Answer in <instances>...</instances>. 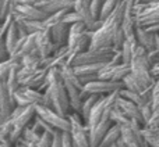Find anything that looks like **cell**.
I'll list each match as a JSON object with an SVG mask.
<instances>
[{
  "label": "cell",
  "mask_w": 159,
  "mask_h": 147,
  "mask_svg": "<svg viewBox=\"0 0 159 147\" xmlns=\"http://www.w3.org/2000/svg\"><path fill=\"white\" fill-rule=\"evenodd\" d=\"M50 36H52L53 43L57 46V49L69 46L70 25L64 24V22H60V24L52 27L50 28Z\"/></svg>",
  "instance_id": "17"
},
{
  "label": "cell",
  "mask_w": 159,
  "mask_h": 147,
  "mask_svg": "<svg viewBox=\"0 0 159 147\" xmlns=\"http://www.w3.org/2000/svg\"><path fill=\"white\" fill-rule=\"evenodd\" d=\"M119 0H106L103 4V7H102V13H101V17H99V19H102V21H105V19H107L110 15L113 14V11L116 10V7H117L119 4Z\"/></svg>",
  "instance_id": "31"
},
{
  "label": "cell",
  "mask_w": 159,
  "mask_h": 147,
  "mask_svg": "<svg viewBox=\"0 0 159 147\" xmlns=\"http://www.w3.org/2000/svg\"><path fill=\"white\" fill-rule=\"evenodd\" d=\"M48 83H49V92L52 96V103H53V110L57 114L63 115V117H69L73 114V108L70 104L69 93L64 86V81L61 78L60 68H52L48 72Z\"/></svg>",
  "instance_id": "1"
},
{
  "label": "cell",
  "mask_w": 159,
  "mask_h": 147,
  "mask_svg": "<svg viewBox=\"0 0 159 147\" xmlns=\"http://www.w3.org/2000/svg\"><path fill=\"white\" fill-rule=\"evenodd\" d=\"M113 147H129V146H127V143L123 140V137H120V139L117 140V143H116Z\"/></svg>",
  "instance_id": "48"
},
{
  "label": "cell",
  "mask_w": 159,
  "mask_h": 147,
  "mask_svg": "<svg viewBox=\"0 0 159 147\" xmlns=\"http://www.w3.org/2000/svg\"><path fill=\"white\" fill-rule=\"evenodd\" d=\"M121 137V126L120 125H112V128L105 135L103 140L101 142L99 147H113L117 143V140Z\"/></svg>",
  "instance_id": "22"
},
{
  "label": "cell",
  "mask_w": 159,
  "mask_h": 147,
  "mask_svg": "<svg viewBox=\"0 0 159 147\" xmlns=\"http://www.w3.org/2000/svg\"><path fill=\"white\" fill-rule=\"evenodd\" d=\"M99 99H101V96H98V94H89L84 100V104H82V108H81L80 115H81V118H82V121H84L85 125H88V122H89L91 111H92L93 106L96 104V101H98Z\"/></svg>",
  "instance_id": "23"
},
{
  "label": "cell",
  "mask_w": 159,
  "mask_h": 147,
  "mask_svg": "<svg viewBox=\"0 0 159 147\" xmlns=\"http://www.w3.org/2000/svg\"><path fill=\"white\" fill-rule=\"evenodd\" d=\"M131 75L138 81V83L145 89L155 83V79L151 75V64L148 61V50L138 44L134 50L131 61Z\"/></svg>",
  "instance_id": "2"
},
{
  "label": "cell",
  "mask_w": 159,
  "mask_h": 147,
  "mask_svg": "<svg viewBox=\"0 0 159 147\" xmlns=\"http://www.w3.org/2000/svg\"><path fill=\"white\" fill-rule=\"evenodd\" d=\"M143 133H144V137H145L149 147H159V129L144 128Z\"/></svg>",
  "instance_id": "30"
},
{
  "label": "cell",
  "mask_w": 159,
  "mask_h": 147,
  "mask_svg": "<svg viewBox=\"0 0 159 147\" xmlns=\"http://www.w3.org/2000/svg\"><path fill=\"white\" fill-rule=\"evenodd\" d=\"M116 50L115 49H102V50H88L81 54H75L71 61V67L87 65V64H99L109 63L113 58Z\"/></svg>",
  "instance_id": "3"
},
{
  "label": "cell",
  "mask_w": 159,
  "mask_h": 147,
  "mask_svg": "<svg viewBox=\"0 0 159 147\" xmlns=\"http://www.w3.org/2000/svg\"><path fill=\"white\" fill-rule=\"evenodd\" d=\"M36 115L41 117L45 122H48L49 125H52L53 128H56L60 132H71V124L69 121V117H63V115L57 114L53 108H48V107L38 104L35 106Z\"/></svg>",
  "instance_id": "5"
},
{
  "label": "cell",
  "mask_w": 159,
  "mask_h": 147,
  "mask_svg": "<svg viewBox=\"0 0 159 147\" xmlns=\"http://www.w3.org/2000/svg\"><path fill=\"white\" fill-rule=\"evenodd\" d=\"M106 96H101V99H99L98 101H96V104L93 106L92 111H91V115H89V122H88V128H91V126L96 125V124L99 122V121L102 120V118L105 117V114H106Z\"/></svg>",
  "instance_id": "18"
},
{
  "label": "cell",
  "mask_w": 159,
  "mask_h": 147,
  "mask_svg": "<svg viewBox=\"0 0 159 147\" xmlns=\"http://www.w3.org/2000/svg\"><path fill=\"white\" fill-rule=\"evenodd\" d=\"M123 85H124V89H129V90L135 92V93H141L144 90V87L138 83V81L131 75V74H130V75H127L126 78H124Z\"/></svg>",
  "instance_id": "33"
},
{
  "label": "cell",
  "mask_w": 159,
  "mask_h": 147,
  "mask_svg": "<svg viewBox=\"0 0 159 147\" xmlns=\"http://www.w3.org/2000/svg\"><path fill=\"white\" fill-rule=\"evenodd\" d=\"M35 49H36V33H31V35H28L27 38L20 39L16 50H14L13 54H11V58L21 61L25 56L32 53Z\"/></svg>",
  "instance_id": "14"
},
{
  "label": "cell",
  "mask_w": 159,
  "mask_h": 147,
  "mask_svg": "<svg viewBox=\"0 0 159 147\" xmlns=\"http://www.w3.org/2000/svg\"><path fill=\"white\" fill-rule=\"evenodd\" d=\"M21 67L22 65H17V67H14V68H11L10 74H8V78L4 81L6 82V86H7V89H8V92H10L13 96H14V93H16L20 87H21L20 78H18V71H20V68H21Z\"/></svg>",
  "instance_id": "24"
},
{
  "label": "cell",
  "mask_w": 159,
  "mask_h": 147,
  "mask_svg": "<svg viewBox=\"0 0 159 147\" xmlns=\"http://www.w3.org/2000/svg\"><path fill=\"white\" fill-rule=\"evenodd\" d=\"M140 108H141V114H143V118H144V122H145V125H147V124H148V121L152 118V114H154L152 101H148V103H145L144 106H141Z\"/></svg>",
  "instance_id": "39"
},
{
  "label": "cell",
  "mask_w": 159,
  "mask_h": 147,
  "mask_svg": "<svg viewBox=\"0 0 159 147\" xmlns=\"http://www.w3.org/2000/svg\"><path fill=\"white\" fill-rule=\"evenodd\" d=\"M2 39H4V43H6V47H7L8 53H10V57L11 54H13V52L16 50L17 44H18L20 42V33H18V28H17V24L16 21L13 22V24L10 25V28H8V31L6 32V35L3 36Z\"/></svg>",
  "instance_id": "21"
},
{
  "label": "cell",
  "mask_w": 159,
  "mask_h": 147,
  "mask_svg": "<svg viewBox=\"0 0 159 147\" xmlns=\"http://www.w3.org/2000/svg\"><path fill=\"white\" fill-rule=\"evenodd\" d=\"M124 87L123 82H116V81H93L91 83H87L84 90L89 94H98V96H109L113 93H119Z\"/></svg>",
  "instance_id": "6"
},
{
  "label": "cell",
  "mask_w": 159,
  "mask_h": 147,
  "mask_svg": "<svg viewBox=\"0 0 159 147\" xmlns=\"http://www.w3.org/2000/svg\"><path fill=\"white\" fill-rule=\"evenodd\" d=\"M135 36H137V42L140 46L147 49L148 52L155 50V42H157V35L149 33L145 28H137L135 31Z\"/></svg>",
  "instance_id": "20"
},
{
  "label": "cell",
  "mask_w": 159,
  "mask_h": 147,
  "mask_svg": "<svg viewBox=\"0 0 159 147\" xmlns=\"http://www.w3.org/2000/svg\"><path fill=\"white\" fill-rule=\"evenodd\" d=\"M126 35H124L123 29H121V27L117 29V32L115 33V38H113V49L116 50V52H120L121 49H123V44L124 42H126Z\"/></svg>",
  "instance_id": "35"
},
{
  "label": "cell",
  "mask_w": 159,
  "mask_h": 147,
  "mask_svg": "<svg viewBox=\"0 0 159 147\" xmlns=\"http://www.w3.org/2000/svg\"><path fill=\"white\" fill-rule=\"evenodd\" d=\"M117 108H120L121 111H123V114L126 115L129 120L137 121V122H140L141 125L145 128V122H144V118H143V114H141L140 106H137L135 103H133V101L127 100V99H124V97H120V94H119Z\"/></svg>",
  "instance_id": "13"
},
{
  "label": "cell",
  "mask_w": 159,
  "mask_h": 147,
  "mask_svg": "<svg viewBox=\"0 0 159 147\" xmlns=\"http://www.w3.org/2000/svg\"><path fill=\"white\" fill-rule=\"evenodd\" d=\"M52 147H63V143H61V132L60 131H59L55 135V137H53Z\"/></svg>",
  "instance_id": "43"
},
{
  "label": "cell",
  "mask_w": 159,
  "mask_h": 147,
  "mask_svg": "<svg viewBox=\"0 0 159 147\" xmlns=\"http://www.w3.org/2000/svg\"><path fill=\"white\" fill-rule=\"evenodd\" d=\"M69 121L71 124V132L70 133H71L74 147H92L89 131L82 121L81 115L78 112H73L69 115Z\"/></svg>",
  "instance_id": "4"
},
{
  "label": "cell",
  "mask_w": 159,
  "mask_h": 147,
  "mask_svg": "<svg viewBox=\"0 0 159 147\" xmlns=\"http://www.w3.org/2000/svg\"><path fill=\"white\" fill-rule=\"evenodd\" d=\"M131 74V65L130 64H119L113 65L112 63H106L105 67L99 72V79L102 81H116L123 82L127 75Z\"/></svg>",
  "instance_id": "7"
},
{
  "label": "cell",
  "mask_w": 159,
  "mask_h": 147,
  "mask_svg": "<svg viewBox=\"0 0 159 147\" xmlns=\"http://www.w3.org/2000/svg\"><path fill=\"white\" fill-rule=\"evenodd\" d=\"M92 38H93V32H91L89 29L87 32H84L82 35L73 38L69 40V47L74 54H81L85 53L91 49V43H92Z\"/></svg>",
  "instance_id": "16"
},
{
  "label": "cell",
  "mask_w": 159,
  "mask_h": 147,
  "mask_svg": "<svg viewBox=\"0 0 159 147\" xmlns=\"http://www.w3.org/2000/svg\"><path fill=\"white\" fill-rule=\"evenodd\" d=\"M106 63H99V64H87V65H80L74 67V71L80 78V81L84 85L91 83L93 81L99 79V72L105 67Z\"/></svg>",
  "instance_id": "11"
},
{
  "label": "cell",
  "mask_w": 159,
  "mask_h": 147,
  "mask_svg": "<svg viewBox=\"0 0 159 147\" xmlns=\"http://www.w3.org/2000/svg\"><path fill=\"white\" fill-rule=\"evenodd\" d=\"M14 147H16V146H14Z\"/></svg>",
  "instance_id": "51"
},
{
  "label": "cell",
  "mask_w": 159,
  "mask_h": 147,
  "mask_svg": "<svg viewBox=\"0 0 159 147\" xmlns=\"http://www.w3.org/2000/svg\"><path fill=\"white\" fill-rule=\"evenodd\" d=\"M82 21V18H81V15L77 13L75 10H70V11H67V14H66V17H64V19H63V22L64 24H67V25H74V24H77V22H81Z\"/></svg>",
  "instance_id": "38"
},
{
  "label": "cell",
  "mask_w": 159,
  "mask_h": 147,
  "mask_svg": "<svg viewBox=\"0 0 159 147\" xmlns=\"http://www.w3.org/2000/svg\"><path fill=\"white\" fill-rule=\"evenodd\" d=\"M36 117V110L35 106H30V107H21L17 106L14 108L13 114H11L10 120L13 121V125L16 129H21L24 131L31 122L32 120Z\"/></svg>",
  "instance_id": "9"
},
{
  "label": "cell",
  "mask_w": 159,
  "mask_h": 147,
  "mask_svg": "<svg viewBox=\"0 0 159 147\" xmlns=\"http://www.w3.org/2000/svg\"><path fill=\"white\" fill-rule=\"evenodd\" d=\"M13 14L20 15L21 18L28 19V21H45L49 17L46 13H43L41 8L34 4H17Z\"/></svg>",
  "instance_id": "12"
},
{
  "label": "cell",
  "mask_w": 159,
  "mask_h": 147,
  "mask_svg": "<svg viewBox=\"0 0 159 147\" xmlns=\"http://www.w3.org/2000/svg\"><path fill=\"white\" fill-rule=\"evenodd\" d=\"M42 135H43V133H39V132L34 131V129L31 128L30 125H28L27 128L24 129V133H22V139H25L27 142H30V143H38Z\"/></svg>",
  "instance_id": "34"
},
{
  "label": "cell",
  "mask_w": 159,
  "mask_h": 147,
  "mask_svg": "<svg viewBox=\"0 0 159 147\" xmlns=\"http://www.w3.org/2000/svg\"><path fill=\"white\" fill-rule=\"evenodd\" d=\"M61 143H63V147H74L70 132H61Z\"/></svg>",
  "instance_id": "41"
},
{
  "label": "cell",
  "mask_w": 159,
  "mask_h": 147,
  "mask_svg": "<svg viewBox=\"0 0 159 147\" xmlns=\"http://www.w3.org/2000/svg\"><path fill=\"white\" fill-rule=\"evenodd\" d=\"M74 10L81 15L82 21L87 24L88 29H89L91 25L95 21L92 17V13H91V0H75Z\"/></svg>",
  "instance_id": "19"
},
{
  "label": "cell",
  "mask_w": 159,
  "mask_h": 147,
  "mask_svg": "<svg viewBox=\"0 0 159 147\" xmlns=\"http://www.w3.org/2000/svg\"><path fill=\"white\" fill-rule=\"evenodd\" d=\"M74 4L75 0H45L39 3L36 7H39L43 13L50 15L61 10H74Z\"/></svg>",
  "instance_id": "15"
},
{
  "label": "cell",
  "mask_w": 159,
  "mask_h": 147,
  "mask_svg": "<svg viewBox=\"0 0 159 147\" xmlns=\"http://www.w3.org/2000/svg\"><path fill=\"white\" fill-rule=\"evenodd\" d=\"M119 94H120V97H124V99H127V100H130V101H133V103H135L137 106H144L145 103H148V101H145L144 100V97L141 96V93H135V92H131V90H129V89H121L120 92H119Z\"/></svg>",
  "instance_id": "27"
},
{
  "label": "cell",
  "mask_w": 159,
  "mask_h": 147,
  "mask_svg": "<svg viewBox=\"0 0 159 147\" xmlns=\"http://www.w3.org/2000/svg\"><path fill=\"white\" fill-rule=\"evenodd\" d=\"M105 2L106 0H91V13H92L93 19H99Z\"/></svg>",
  "instance_id": "37"
},
{
  "label": "cell",
  "mask_w": 159,
  "mask_h": 147,
  "mask_svg": "<svg viewBox=\"0 0 159 147\" xmlns=\"http://www.w3.org/2000/svg\"><path fill=\"white\" fill-rule=\"evenodd\" d=\"M17 65H21V61L14 60V58H11V57L6 61H2V64H0V81L4 82L6 79L8 78V74H10L11 68H14V67H17Z\"/></svg>",
  "instance_id": "26"
},
{
  "label": "cell",
  "mask_w": 159,
  "mask_h": 147,
  "mask_svg": "<svg viewBox=\"0 0 159 147\" xmlns=\"http://www.w3.org/2000/svg\"><path fill=\"white\" fill-rule=\"evenodd\" d=\"M110 120H112L113 125H120V126L129 125V124L131 122V120H129V118L123 114V111H121L120 108H117V107H115V108L112 110V112H110Z\"/></svg>",
  "instance_id": "28"
},
{
  "label": "cell",
  "mask_w": 159,
  "mask_h": 147,
  "mask_svg": "<svg viewBox=\"0 0 159 147\" xmlns=\"http://www.w3.org/2000/svg\"><path fill=\"white\" fill-rule=\"evenodd\" d=\"M11 2H13V0H11Z\"/></svg>",
  "instance_id": "50"
},
{
  "label": "cell",
  "mask_w": 159,
  "mask_h": 147,
  "mask_svg": "<svg viewBox=\"0 0 159 147\" xmlns=\"http://www.w3.org/2000/svg\"><path fill=\"white\" fill-rule=\"evenodd\" d=\"M45 2V0H21L18 4H34V6H38L39 3Z\"/></svg>",
  "instance_id": "47"
},
{
  "label": "cell",
  "mask_w": 159,
  "mask_h": 147,
  "mask_svg": "<svg viewBox=\"0 0 159 147\" xmlns=\"http://www.w3.org/2000/svg\"><path fill=\"white\" fill-rule=\"evenodd\" d=\"M16 107L17 103L14 100V96L8 92L6 82L0 81V124L10 120Z\"/></svg>",
  "instance_id": "8"
},
{
  "label": "cell",
  "mask_w": 159,
  "mask_h": 147,
  "mask_svg": "<svg viewBox=\"0 0 159 147\" xmlns=\"http://www.w3.org/2000/svg\"><path fill=\"white\" fill-rule=\"evenodd\" d=\"M53 137H55V135L45 132V133L41 136L39 142L36 143V146H38V147H52V145H53Z\"/></svg>",
  "instance_id": "40"
},
{
  "label": "cell",
  "mask_w": 159,
  "mask_h": 147,
  "mask_svg": "<svg viewBox=\"0 0 159 147\" xmlns=\"http://www.w3.org/2000/svg\"><path fill=\"white\" fill-rule=\"evenodd\" d=\"M155 50L158 52V56H159V35H157V42H155Z\"/></svg>",
  "instance_id": "49"
},
{
  "label": "cell",
  "mask_w": 159,
  "mask_h": 147,
  "mask_svg": "<svg viewBox=\"0 0 159 147\" xmlns=\"http://www.w3.org/2000/svg\"><path fill=\"white\" fill-rule=\"evenodd\" d=\"M13 129H14V125H13V121H11V120H8V121H6V122L0 124V140L8 139V136L11 135Z\"/></svg>",
  "instance_id": "36"
},
{
  "label": "cell",
  "mask_w": 159,
  "mask_h": 147,
  "mask_svg": "<svg viewBox=\"0 0 159 147\" xmlns=\"http://www.w3.org/2000/svg\"><path fill=\"white\" fill-rule=\"evenodd\" d=\"M16 147H38V146H36V143H30V142H27L25 139H22L21 137V139L17 142Z\"/></svg>",
  "instance_id": "45"
},
{
  "label": "cell",
  "mask_w": 159,
  "mask_h": 147,
  "mask_svg": "<svg viewBox=\"0 0 159 147\" xmlns=\"http://www.w3.org/2000/svg\"><path fill=\"white\" fill-rule=\"evenodd\" d=\"M67 11H70V10H61V11H57V13H55V14H50V15L45 19V25H46V28H52V27H55V25L63 22Z\"/></svg>",
  "instance_id": "32"
},
{
  "label": "cell",
  "mask_w": 159,
  "mask_h": 147,
  "mask_svg": "<svg viewBox=\"0 0 159 147\" xmlns=\"http://www.w3.org/2000/svg\"><path fill=\"white\" fill-rule=\"evenodd\" d=\"M149 33H154V35H159V24H155V25H151V27L145 28Z\"/></svg>",
  "instance_id": "46"
},
{
  "label": "cell",
  "mask_w": 159,
  "mask_h": 147,
  "mask_svg": "<svg viewBox=\"0 0 159 147\" xmlns=\"http://www.w3.org/2000/svg\"><path fill=\"white\" fill-rule=\"evenodd\" d=\"M36 50L39 52L42 60L49 58L57 50V46L53 43L52 36H50V28H46L45 31L36 33Z\"/></svg>",
  "instance_id": "10"
},
{
  "label": "cell",
  "mask_w": 159,
  "mask_h": 147,
  "mask_svg": "<svg viewBox=\"0 0 159 147\" xmlns=\"http://www.w3.org/2000/svg\"><path fill=\"white\" fill-rule=\"evenodd\" d=\"M148 61H149V64H151V67L159 61V56H158L157 50H151V52H148Z\"/></svg>",
  "instance_id": "42"
},
{
  "label": "cell",
  "mask_w": 159,
  "mask_h": 147,
  "mask_svg": "<svg viewBox=\"0 0 159 147\" xmlns=\"http://www.w3.org/2000/svg\"><path fill=\"white\" fill-rule=\"evenodd\" d=\"M138 44H133L131 42L126 40L123 44V49L120 50L121 57H123V63L124 64H131L133 61V56H134V50Z\"/></svg>",
  "instance_id": "29"
},
{
  "label": "cell",
  "mask_w": 159,
  "mask_h": 147,
  "mask_svg": "<svg viewBox=\"0 0 159 147\" xmlns=\"http://www.w3.org/2000/svg\"><path fill=\"white\" fill-rule=\"evenodd\" d=\"M121 137H123V140L127 143V146L129 147H143L141 146V143L138 142V139L135 137L134 131L131 129L130 124L129 125L121 126Z\"/></svg>",
  "instance_id": "25"
},
{
  "label": "cell",
  "mask_w": 159,
  "mask_h": 147,
  "mask_svg": "<svg viewBox=\"0 0 159 147\" xmlns=\"http://www.w3.org/2000/svg\"><path fill=\"white\" fill-rule=\"evenodd\" d=\"M149 71H151L152 78H154L155 81H158V79H159V61L151 67V69H149Z\"/></svg>",
  "instance_id": "44"
}]
</instances>
